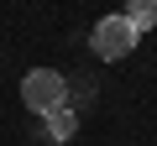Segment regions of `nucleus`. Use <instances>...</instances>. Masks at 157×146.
Listing matches in <instances>:
<instances>
[{
	"mask_svg": "<svg viewBox=\"0 0 157 146\" xmlns=\"http://www.w3.org/2000/svg\"><path fill=\"white\" fill-rule=\"evenodd\" d=\"M42 125H47V141H73V130H78V115H73V104H58L52 115H42Z\"/></svg>",
	"mask_w": 157,
	"mask_h": 146,
	"instance_id": "obj_3",
	"label": "nucleus"
},
{
	"mask_svg": "<svg viewBox=\"0 0 157 146\" xmlns=\"http://www.w3.org/2000/svg\"><path fill=\"white\" fill-rule=\"evenodd\" d=\"M136 42H141V37H136V26H131L121 11H115V16H100L94 31H89V47H94V57H105V63H121Z\"/></svg>",
	"mask_w": 157,
	"mask_h": 146,
	"instance_id": "obj_2",
	"label": "nucleus"
},
{
	"mask_svg": "<svg viewBox=\"0 0 157 146\" xmlns=\"http://www.w3.org/2000/svg\"><path fill=\"white\" fill-rule=\"evenodd\" d=\"M21 99H26L32 115H52L58 104H68V78L58 68H32L21 78Z\"/></svg>",
	"mask_w": 157,
	"mask_h": 146,
	"instance_id": "obj_1",
	"label": "nucleus"
},
{
	"mask_svg": "<svg viewBox=\"0 0 157 146\" xmlns=\"http://www.w3.org/2000/svg\"><path fill=\"white\" fill-rule=\"evenodd\" d=\"M121 16H126V21L136 26V37H141L147 26H157V0H136V5H126Z\"/></svg>",
	"mask_w": 157,
	"mask_h": 146,
	"instance_id": "obj_4",
	"label": "nucleus"
}]
</instances>
